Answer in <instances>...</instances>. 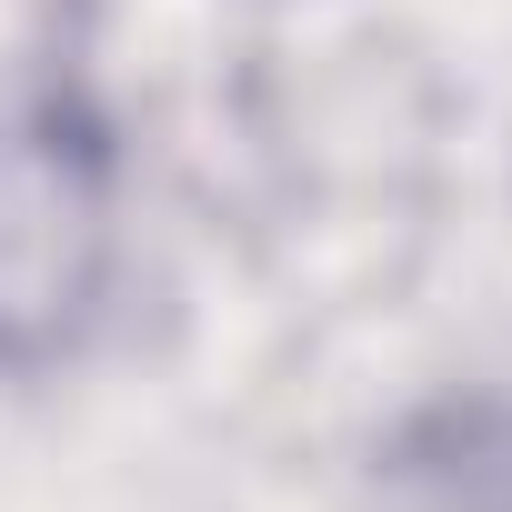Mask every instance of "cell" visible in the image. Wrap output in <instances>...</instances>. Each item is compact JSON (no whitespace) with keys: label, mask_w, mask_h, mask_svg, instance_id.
Wrapping results in <instances>:
<instances>
[{"label":"cell","mask_w":512,"mask_h":512,"mask_svg":"<svg viewBox=\"0 0 512 512\" xmlns=\"http://www.w3.org/2000/svg\"><path fill=\"white\" fill-rule=\"evenodd\" d=\"M412 472H432L452 512H512V412H462V422H442V452L412 462Z\"/></svg>","instance_id":"7a4b0ae2"},{"label":"cell","mask_w":512,"mask_h":512,"mask_svg":"<svg viewBox=\"0 0 512 512\" xmlns=\"http://www.w3.org/2000/svg\"><path fill=\"white\" fill-rule=\"evenodd\" d=\"M101 282V151L61 111H0V362H41Z\"/></svg>","instance_id":"6da1fadb"}]
</instances>
